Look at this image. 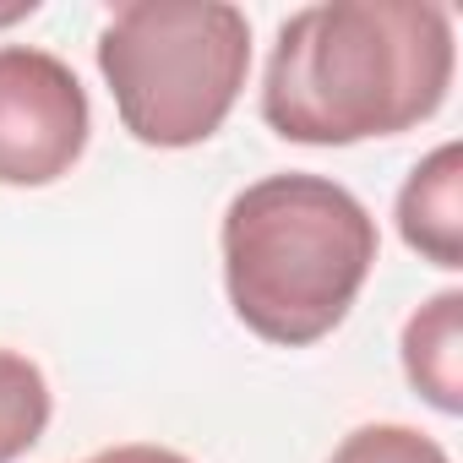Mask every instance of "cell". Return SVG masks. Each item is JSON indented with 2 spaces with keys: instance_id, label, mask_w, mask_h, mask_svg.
<instances>
[{
  "instance_id": "6da1fadb",
  "label": "cell",
  "mask_w": 463,
  "mask_h": 463,
  "mask_svg": "<svg viewBox=\"0 0 463 463\" xmlns=\"http://www.w3.org/2000/svg\"><path fill=\"white\" fill-rule=\"evenodd\" d=\"M452 66V17L430 0H322L279 28L262 120L306 147L398 137L441 109Z\"/></svg>"
},
{
  "instance_id": "7a4b0ae2",
  "label": "cell",
  "mask_w": 463,
  "mask_h": 463,
  "mask_svg": "<svg viewBox=\"0 0 463 463\" xmlns=\"http://www.w3.org/2000/svg\"><path fill=\"white\" fill-rule=\"evenodd\" d=\"M223 289L235 317L279 344H322L376 268V218L327 175H268L223 207Z\"/></svg>"
},
{
  "instance_id": "3957f363",
  "label": "cell",
  "mask_w": 463,
  "mask_h": 463,
  "mask_svg": "<svg viewBox=\"0 0 463 463\" xmlns=\"http://www.w3.org/2000/svg\"><path fill=\"white\" fill-rule=\"evenodd\" d=\"M99 71L142 147H196L251 77V23L229 0H126L99 33Z\"/></svg>"
},
{
  "instance_id": "277c9868",
  "label": "cell",
  "mask_w": 463,
  "mask_h": 463,
  "mask_svg": "<svg viewBox=\"0 0 463 463\" xmlns=\"http://www.w3.org/2000/svg\"><path fill=\"white\" fill-rule=\"evenodd\" d=\"M93 131L77 71L33 44H0V185H55Z\"/></svg>"
},
{
  "instance_id": "5b68a950",
  "label": "cell",
  "mask_w": 463,
  "mask_h": 463,
  "mask_svg": "<svg viewBox=\"0 0 463 463\" xmlns=\"http://www.w3.org/2000/svg\"><path fill=\"white\" fill-rule=\"evenodd\" d=\"M398 235L430 268H463V147L441 142L398 191Z\"/></svg>"
},
{
  "instance_id": "8992f818",
  "label": "cell",
  "mask_w": 463,
  "mask_h": 463,
  "mask_svg": "<svg viewBox=\"0 0 463 463\" xmlns=\"http://www.w3.org/2000/svg\"><path fill=\"white\" fill-rule=\"evenodd\" d=\"M403 376L409 387L441 409V414H463V289H441L430 295L409 322H403Z\"/></svg>"
},
{
  "instance_id": "52a82bcc",
  "label": "cell",
  "mask_w": 463,
  "mask_h": 463,
  "mask_svg": "<svg viewBox=\"0 0 463 463\" xmlns=\"http://www.w3.org/2000/svg\"><path fill=\"white\" fill-rule=\"evenodd\" d=\"M55 398L44 371L17 354V349H0V463H17L23 452L39 447V436L50 430Z\"/></svg>"
},
{
  "instance_id": "ba28073f",
  "label": "cell",
  "mask_w": 463,
  "mask_h": 463,
  "mask_svg": "<svg viewBox=\"0 0 463 463\" xmlns=\"http://www.w3.org/2000/svg\"><path fill=\"white\" fill-rule=\"evenodd\" d=\"M327 463H452V458L414 425H360L333 447Z\"/></svg>"
},
{
  "instance_id": "9c48e42d",
  "label": "cell",
  "mask_w": 463,
  "mask_h": 463,
  "mask_svg": "<svg viewBox=\"0 0 463 463\" xmlns=\"http://www.w3.org/2000/svg\"><path fill=\"white\" fill-rule=\"evenodd\" d=\"M88 463H191V458H180L175 447H147V441H126V447L93 452Z\"/></svg>"
}]
</instances>
